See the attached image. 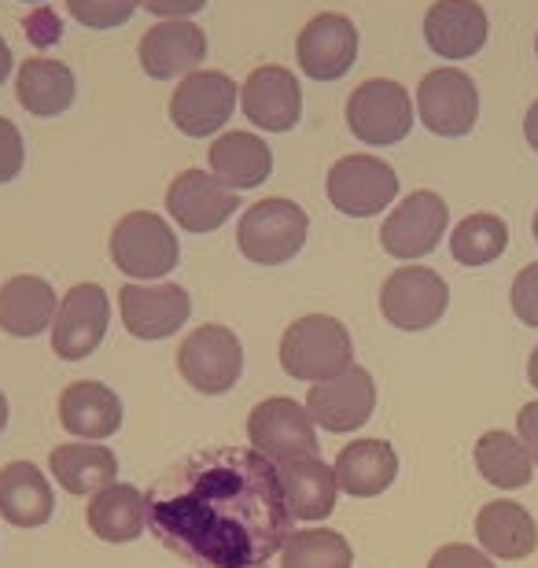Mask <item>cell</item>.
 <instances>
[{
  "mask_svg": "<svg viewBox=\"0 0 538 568\" xmlns=\"http://www.w3.org/2000/svg\"><path fill=\"white\" fill-rule=\"evenodd\" d=\"M148 531L196 568H262L288 547L292 509L277 462L251 447H207L144 491Z\"/></svg>",
  "mask_w": 538,
  "mask_h": 568,
  "instance_id": "1",
  "label": "cell"
},
{
  "mask_svg": "<svg viewBox=\"0 0 538 568\" xmlns=\"http://www.w3.org/2000/svg\"><path fill=\"white\" fill-rule=\"evenodd\" d=\"M354 366V339L339 317L306 314L281 336V369L295 381L322 384Z\"/></svg>",
  "mask_w": 538,
  "mask_h": 568,
  "instance_id": "2",
  "label": "cell"
},
{
  "mask_svg": "<svg viewBox=\"0 0 538 568\" xmlns=\"http://www.w3.org/2000/svg\"><path fill=\"white\" fill-rule=\"evenodd\" d=\"M306 233H311V219L300 203L270 196L244 211L236 230V244L244 258L258 266H281L292 263L303 252Z\"/></svg>",
  "mask_w": 538,
  "mask_h": 568,
  "instance_id": "3",
  "label": "cell"
},
{
  "mask_svg": "<svg viewBox=\"0 0 538 568\" xmlns=\"http://www.w3.org/2000/svg\"><path fill=\"white\" fill-rule=\"evenodd\" d=\"M111 263L133 281H159L177 266L181 244L166 219L152 211H133L111 230Z\"/></svg>",
  "mask_w": 538,
  "mask_h": 568,
  "instance_id": "4",
  "label": "cell"
},
{
  "mask_svg": "<svg viewBox=\"0 0 538 568\" xmlns=\"http://www.w3.org/2000/svg\"><path fill=\"white\" fill-rule=\"evenodd\" d=\"M347 126L362 144L392 148L414 130V100L392 78H369L347 100Z\"/></svg>",
  "mask_w": 538,
  "mask_h": 568,
  "instance_id": "5",
  "label": "cell"
},
{
  "mask_svg": "<svg viewBox=\"0 0 538 568\" xmlns=\"http://www.w3.org/2000/svg\"><path fill=\"white\" fill-rule=\"evenodd\" d=\"M177 369L200 395H225L244 373V347L225 325H200L181 339Z\"/></svg>",
  "mask_w": 538,
  "mask_h": 568,
  "instance_id": "6",
  "label": "cell"
},
{
  "mask_svg": "<svg viewBox=\"0 0 538 568\" xmlns=\"http://www.w3.org/2000/svg\"><path fill=\"white\" fill-rule=\"evenodd\" d=\"M314 417L306 414L288 395L262 399L247 417V439L251 450H258L270 462H295V458H317V432Z\"/></svg>",
  "mask_w": 538,
  "mask_h": 568,
  "instance_id": "7",
  "label": "cell"
},
{
  "mask_svg": "<svg viewBox=\"0 0 538 568\" xmlns=\"http://www.w3.org/2000/svg\"><path fill=\"white\" fill-rule=\"evenodd\" d=\"M328 203L347 219H373L398 196V174L376 155H343L328 170Z\"/></svg>",
  "mask_w": 538,
  "mask_h": 568,
  "instance_id": "8",
  "label": "cell"
},
{
  "mask_svg": "<svg viewBox=\"0 0 538 568\" xmlns=\"http://www.w3.org/2000/svg\"><path fill=\"white\" fill-rule=\"evenodd\" d=\"M417 115L435 138H468L479 119V89L457 67L428 71L417 85Z\"/></svg>",
  "mask_w": 538,
  "mask_h": 568,
  "instance_id": "9",
  "label": "cell"
},
{
  "mask_svg": "<svg viewBox=\"0 0 538 568\" xmlns=\"http://www.w3.org/2000/svg\"><path fill=\"white\" fill-rule=\"evenodd\" d=\"M446 306H450V288L428 266L395 270L380 288V314L403 333H425L439 325Z\"/></svg>",
  "mask_w": 538,
  "mask_h": 568,
  "instance_id": "10",
  "label": "cell"
},
{
  "mask_svg": "<svg viewBox=\"0 0 538 568\" xmlns=\"http://www.w3.org/2000/svg\"><path fill=\"white\" fill-rule=\"evenodd\" d=\"M111 325V300L100 284H74L60 300L52 322V351L63 362H82L104 344Z\"/></svg>",
  "mask_w": 538,
  "mask_h": 568,
  "instance_id": "11",
  "label": "cell"
},
{
  "mask_svg": "<svg viewBox=\"0 0 538 568\" xmlns=\"http://www.w3.org/2000/svg\"><path fill=\"white\" fill-rule=\"evenodd\" d=\"M446 225H450V207L439 192H409L398 207L387 214L380 225V244L392 258H425L439 247Z\"/></svg>",
  "mask_w": 538,
  "mask_h": 568,
  "instance_id": "12",
  "label": "cell"
},
{
  "mask_svg": "<svg viewBox=\"0 0 538 568\" xmlns=\"http://www.w3.org/2000/svg\"><path fill=\"white\" fill-rule=\"evenodd\" d=\"M236 85L222 71H196L181 78V85L170 97V122L185 138H211L233 119Z\"/></svg>",
  "mask_w": 538,
  "mask_h": 568,
  "instance_id": "13",
  "label": "cell"
},
{
  "mask_svg": "<svg viewBox=\"0 0 538 568\" xmlns=\"http://www.w3.org/2000/svg\"><path fill=\"white\" fill-rule=\"evenodd\" d=\"M119 314L125 333L136 339H166L189 322L192 300L174 281L163 284H122Z\"/></svg>",
  "mask_w": 538,
  "mask_h": 568,
  "instance_id": "14",
  "label": "cell"
},
{
  "mask_svg": "<svg viewBox=\"0 0 538 568\" xmlns=\"http://www.w3.org/2000/svg\"><path fill=\"white\" fill-rule=\"evenodd\" d=\"M295 60L314 82H339L358 60V27L339 11H322L303 27L295 41Z\"/></svg>",
  "mask_w": 538,
  "mask_h": 568,
  "instance_id": "15",
  "label": "cell"
},
{
  "mask_svg": "<svg viewBox=\"0 0 538 568\" xmlns=\"http://www.w3.org/2000/svg\"><path fill=\"white\" fill-rule=\"evenodd\" d=\"M376 410V384L373 373L362 366H351L339 377L311 384L306 395V414L314 417V425H322L325 432H354L365 428V422Z\"/></svg>",
  "mask_w": 538,
  "mask_h": 568,
  "instance_id": "16",
  "label": "cell"
},
{
  "mask_svg": "<svg viewBox=\"0 0 538 568\" xmlns=\"http://www.w3.org/2000/svg\"><path fill=\"white\" fill-rule=\"evenodd\" d=\"M240 207V196L225 181H217L214 174L203 170H185L170 181L166 189V211L185 233H214L233 219V211Z\"/></svg>",
  "mask_w": 538,
  "mask_h": 568,
  "instance_id": "17",
  "label": "cell"
},
{
  "mask_svg": "<svg viewBox=\"0 0 538 568\" xmlns=\"http://www.w3.org/2000/svg\"><path fill=\"white\" fill-rule=\"evenodd\" d=\"M240 104L244 115L266 133H288L303 115V89L288 67L266 63L247 74L244 89H240Z\"/></svg>",
  "mask_w": 538,
  "mask_h": 568,
  "instance_id": "18",
  "label": "cell"
},
{
  "mask_svg": "<svg viewBox=\"0 0 538 568\" xmlns=\"http://www.w3.org/2000/svg\"><path fill=\"white\" fill-rule=\"evenodd\" d=\"M141 67L155 82L170 78H189L207 55V33L189 19H166L141 38Z\"/></svg>",
  "mask_w": 538,
  "mask_h": 568,
  "instance_id": "19",
  "label": "cell"
},
{
  "mask_svg": "<svg viewBox=\"0 0 538 568\" xmlns=\"http://www.w3.org/2000/svg\"><path fill=\"white\" fill-rule=\"evenodd\" d=\"M490 38V19L479 0H435L425 16V41L443 60H473Z\"/></svg>",
  "mask_w": 538,
  "mask_h": 568,
  "instance_id": "20",
  "label": "cell"
},
{
  "mask_svg": "<svg viewBox=\"0 0 538 568\" xmlns=\"http://www.w3.org/2000/svg\"><path fill=\"white\" fill-rule=\"evenodd\" d=\"M60 425L82 443H100L122 428V399L100 381H74L60 395Z\"/></svg>",
  "mask_w": 538,
  "mask_h": 568,
  "instance_id": "21",
  "label": "cell"
},
{
  "mask_svg": "<svg viewBox=\"0 0 538 568\" xmlns=\"http://www.w3.org/2000/svg\"><path fill=\"white\" fill-rule=\"evenodd\" d=\"M336 484L354 498H376L395 484L398 454L387 439H354L336 454Z\"/></svg>",
  "mask_w": 538,
  "mask_h": 568,
  "instance_id": "22",
  "label": "cell"
},
{
  "mask_svg": "<svg viewBox=\"0 0 538 568\" xmlns=\"http://www.w3.org/2000/svg\"><path fill=\"white\" fill-rule=\"evenodd\" d=\"M55 288L44 277L19 274L0 284V328L16 339L41 336L55 322Z\"/></svg>",
  "mask_w": 538,
  "mask_h": 568,
  "instance_id": "23",
  "label": "cell"
},
{
  "mask_svg": "<svg viewBox=\"0 0 538 568\" xmlns=\"http://www.w3.org/2000/svg\"><path fill=\"white\" fill-rule=\"evenodd\" d=\"M476 539L490 558L520 561V558H531L535 547H538V525L520 503L498 498V503H487L484 509H479Z\"/></svg>",
  "mask_w": 538,
  "mask_h": 568,
  "instance_id": "24",
  "label": "cell"
},
{
  "mask_svg": "<svg viewBox=\"0 0 538 568\" xmlns=\"http://www.w3.org/2000/svg\"><path fill=\"white\" fill-rule=\"evenodd\" d=\"M55 495L33 462H8L0 469V517L16 528L49 525Z\"/></svg>",
  "mask_w": 538,
  "mask_h": 568,
  "instance_id": "25",
  "label": "cell"
},
{
  "mask_svg": "<svg viewBox=\"0 0 538 568\" xmlns=\"http://www.w3.org/2000/svg\"><path fill=\"white\" fill-rule=\"evenodd\" d=\"M281 491L295 520H325L336 509V473L322 458H295L277 465Z\"/></svg>",
  "mask_w": 538,
  "mask_h": 568,
  "instance_id": "26",
  "label": "cell"
},
{
  "mask_svg": "<svg viewBox=\"0 0 538 568\" xmlns=\"http://www.w3.org/2000/svg\"><path fill=\"white\" fill-rule=\"evenodd\" d=\"M207 159H211V174L217 181H225L233 192L258 189L273 174V152L258 133H244V130L222 133L211 144Z\"/></svg>",
  "mask_w": 538,
  "mask_h": 568,
  "instance_id": "27",
  "label": "cell"
},
{
  "mask_svg": "<svg viewBox=\"0 0 538 568\" xmlns=\"http://www.w3.org/2000/svg\"><path fill=\"white\" fill-rule=\"evenodd\" d=\"M78 82L74 71L60 60H44V55H33L19 67L16 78V97L19 104L38 119H55L63 115L67 108L74 104Z\"/></svg>",
  "mask_w": 538,
  "mask_h": 568,
  "instance_id": "28",
  "label": "cell"
},
{
  "mask_svg": "<svg viewBox=\"0 0 538 568\" xmlns=\"http://www.w3.org/2000/svg\"><path fill=\"white\" fill-rule=\"evenodd\" d=\"M85 520L97 539L104 542H133L148 528L144 491L133 484H111L89 498Z\"/></svg>",
  "mask_w": 538,
  "mask_h": 568,
  "instance_id": "29",
  "label": "cell"
},
{
  "mask_svg": "<svg viewBox=\"0 0 538 568\" xmlns=\"http://www.w3.org/2000/svg\"><path fill=\"white\" fill-rule=\"evenodd\" d=\"M49 469L63 491L82 498L114 484L119 458L108 447H100V443H63V447H55L49 454Z\"/></svg>",
  "mask_w": 538,
  "mask_h": 568,
  "instance_id": "30",
  "label": "cell"
},
{
  "mask_svg": "<svg viewBox=\"0 0 538 568\" xmlns=\"http://www.w3.org/2000/svg\"><path fill=\"white\" fill-rule=\"evenodd\" d=\"M476 469L487 484L501 487V491H517V487L531 484L535 462L531 454L524 450L520 436L512 432H484L476 443Z\"/></svg>",
  "mask_w": 538,
  "mask_h": 568,
  "instance_id": "31",
  "label": "cell"
},
{
  "mask_svg": "<svg viewBox=\"0 0 538 568\" xmlns=\"http://www.w3.org/2000/svg\"><path fill=\"white\" fill-rule=\"evenodd\" d=\"M509 247V225L498 214H468L454 225L450 233V255L461 266H490L506 255Z\"/></svg>",
  "mask_w": 538,
  "mask_h": 568,
  "instance_id": "32",
  "label": "cell"
},
{
  "mask_svg": "<svg viewBox=\"0 0 538 568\" xmlns=\"http://www.w3.org/2000/svg\"><path fill=\"white\" fill-rule=\"evenodd\" d=\"M281 568H354V550L332 528L292 531L288 547L281 550Z\"/></svg>",
  "mask_w": 538,
  "mask_h": 568,
  "instance_id": "33",
  "label": "cell"
},
{
  "mask_svg": "<svg viewBox=\"0 0 538 568\" xmlns=\"http://www.w3.org/2000/svg\"><path fill=\"white\" fill-rule=\"evenodd\" d=\"M136 0H67V11L89 30H114L133 19Z\"/></svg>",
  "mask_w": 538,
  "mask_h": 568,
  "instance_id": "34",
  "label": "cell"
},
{
  "mask_svg": "<svg viewBox=\"0 0 538 568\" xmlns=\"http://www.w3.org/2000/svg\"><path fill=\"white\" fill-rule=\"evenodd\" d=\"M509 303H512V314H517L524 325L538 328V263L524 266L517 274L512 292H509Z\"/></svg>",
  "mask_w": 538,
  "mask_h": 568,
  "instance_id": "35",
  "label": "cell"
},
{
  "mask_svg": "<svg viewBox=\"0 0 538 568\" xmlns=\"http://www.w3.org/2000/svg\"><path fill=\"white\" fill-rule=\"evenodd\" d=\"M22 163H27V144H22V133L11 119L0 115V185L16 181L22 174Z\"/></svg>",
  "mask_w": 538,
  "mask_h": 568,
  "instance_id": "36",
  "label": "cell"
},
{
  "mask_svg": "<svg viewBox=\"0 0 538 568\" xmlns=\"http://www.w3.org/2000/svg\"><path fill=\"white\" fill-rule=\"evenodd\" d=\"M428 568H495L490 554L479 547H465V542H450V547H439L432 554Z\"/></svg>",
  "mask_w": 538,
  "mask_h": 568,
  "instance_id": "37",
  "label": "cell"
},
{
  "mask_svg": "<svg viewBox=\"0 0 538 568\" xmlns=\"http://www.w3.org/2000/svg\"><path fill=\"white\" fill-rule=\"evenodd\" d=\"M22 30H27V38L38 44V49H49V44H55L63 38V22L55 19L49 8H38L33 16H27Z\"/></svg>",
  "mask_w": 538,
  "mask_h": 568,
  "instance_id": "38",
  "label": "cell"
},
{
  "mask_svg": "<svg viewBox=\"0 0 538 568\" xmlns=\"http://www.w3.org/2000/svg\"><path fill=\"white\" fill-rule=\"evenodd\" d=\"M136 4L144 11H152V16H163V19H189L207 8V0H136Z\"/></svg>",
  "mask_w": 538,
  "mask_h": 568,
  "instance_id": "39",
  "label": "cell"
},
{
  "mask_svg": "<svg viewBox=\"0 0 538 568\" xmlns=\"http://www.w3.org/2000/svg\"><path fill=\"white\" fill-rule=\"evenodd\" d=\"M517 436L524 443V450L531 454V462L538 465V403L520 406V414H517Z\"/></svg>",
  "mask_w": 538,
  "mask_h": 568,
  "instance_id": "40",
  "label": "cell"
},
{
  "mask_svg": "<svg viewBox=\"0 0 538 568\" xmlns=\"http://www.w3.org/2000/svg\"><path fill=\"white\" fill-rule=\"evenodd\" d=\"M524 138H528V144L538 152V100L528 108V115H524Z\"/></svg>",
  "mask_w": 538,
  "mask_h": 568,
  "instance_id": "41",
  "label": "cell"
},
{
  "mask_svg": "<svg viewBox=\"0 0 538 568\" xmlns=\"http://www.w3.org/2000/svg\"><path fill=\"white\" fill-rule=\"evenodd\" d=\"M8 74H11V49H8V41L0 38V85L8 82Z\"/></svg>",
  "mask_w": 538,
  "mask_h": 568,
  "instance_id": "42",
  "label": "cell"
},
{
  "mask_svg": "<svg viewBox=\"0 0 538 568\" xmlns=\"http://www.w3.org/2000/svg\"><path fill=\"white\" fill-rule=\"evenodd\" d=\"M528 381H531V388L538 392V347L531 351V358H528Z\"/></svg>",
  "mask_w": 538,
  "mask_h": 568,
  "instance_id": "43",
  "label": "cell"
},
{
  "mask_svg": "<svg viewBox=\"0 0 538 568\" xmlns=\"http://www.w3.org/2000/svg\"><path fill=\"white\" fill-rule=\"evenodd\" d=\"M4 428H8V395L0 392V432H4Z\"/></svg>",
  "mask_w": 538,
  "mask_h": 568,
  "instance_id": "44",
  "label": "cell"
},
{
  "mask_svg": "<svg viewBox=\"0 0 538 568\" xmlns=\"http://www.w3.org/2000/svg\"><path fill=\"white\" fill-rule=\"evenodd\" d=\"M531 233H535V241H538V211H535V219H531Z\"/></svg>",
  "mask_w": 538,
  "mask_h": 568,
  "instance_id": "45",
  "label": "cell"
},
{
  "mask_svg": "<svg viewBox=\"0 0 538 568\" xmlns=\"http://www.w3.org/2000/svg\"><path fill=\"white\" fill-rule=\"evenodd\" d=\"M22 4H44V0H22Z\"/></svg>",
  "mask_w": 538,
  "mask_h": 568,
  "instance_id": "46",
  "label": "cell"
},
{
  "mask_svg": "<svg viewBox=\"0 0 538 568\" xmlns=\"http://www.w3.org/2000/svg\"><path fill=\"white\" fill-rule=\"evenodd\" d=\"M535 55H538V33H535Z\"/></svg>",
  "mask_w": 538,
  "mask_h": 568,
  "instance_id": "47",
  "label": "cell"
},
{
  "mask_svg": "<svg viewBox=\"0 0 538 568\" xmlns=\"http://www.w3.org/2000/svg\"><path fill=\"white\" fill-rule=\"evenodd\" d=\"M262 568H270V565H262Z\"/></svg>",
  "mask_w": 538,
  "mask_h": 568,
  "instance_id": "48",
  "label": "cell"
}]
</instances>
